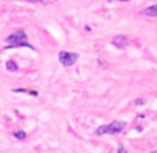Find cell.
Here are the masks:
<instances>
[{"label":"cell","instance_id":"1","mask_svg":"<svg viewBox=\"0 0 157 153\" xmlns=\"http://www.w3.org/2000/svg\"><path fill=\"white\" fill-rule=\"evenodd\" d=\"M6 43H8V46L6 48H15V47H26V48L35 50V47L32 44L28 43V36L25 33V30H18V32L11 33L10 36L4 39Z\"/></svg>","mask_w":157,"mask_h":153},{"label":"cell","instance_id":"2","mask_svg":"<svg viewBox=\"0 0 157 153\" xmlns=\"http://www.w3.org/2000/svg\"><path fill=\"white\" fill-rule=\"evenodd\" d=\"M127 123L121 120H113L109 124H103V126H99L97 130H95V134L97 135H103V134H119L125 128Z\"/></svg>","mask_w":157,"mask_h":153},{"label":"cell","instance_id":"3","mask_svg":"<svg viewBox=\"0 0 157 153\" xmlns=\"http://www.w3.org/2000/svg\"><path fill=\"white\" fill-rule=\"evenodd\" d=\"M58 59H59V62L62 63L65 68H69V66H72L75 62H77L78 59V54L77 52H69V51H61L59 54H58Z\"/></svg>","mask_w":157,"mask_h":153},{"label":"cell","instance_id":"4","mask_svg":"<svg viewBox=\"0 0 157 153\" xmlns=\"http://www.w3.org/2000/svg\"><path fill=\"white\" fill-rule=\"evenodd\" d=\"M112 44H113L114 47H117V48H123V47H125L128 44V37L125 35H117L114 36L113 39H112Z\"/></svg>","mask_w":157,"mask_h":153},{"label":"cell","instance_id":"5","mask_svg":"<svg viewBox=\"0 0 157 153\" xmlns=\"http://www.w3.org/2000/svg\"><path fill=\"white\" fill-rule=\"evenodd\" d=\"M142 14L146 17H157V4H153V6H150V7L145 8V10L142 11Z\"/></svg>","mask_w":157,"mask_h":153},{"label":"cell","instance_id":"6","mask_svg":"<svg viewBox=\"0 0 157 153\" xmlns=\"http://www.w3.org/2000/svg\"><path fill=\"white\" fill-rule=\"evenodd\" d=\"M13 93H24V94H28V95H33V97H37L39 93L35 90H26V88H14Z\"/></svg>","mask_w":157,"mask_h":153},{"label":"cell","instance_id":"7","mask_svg":"<svg viewBox=\"0 0 157 153\" xmlns=\"http://www.w3.org/2000/svg\"><path fill=\"white\" fill-rule=\"evenodd\" d=\"M6 69H7L8 72H17L18 71V65H17V62H14V61H7Z\"/></svg>","mask_w":157,"mask_h":153},{"label":"cell","instance_id":"8","mask_svg":"<svg viewBox=\"0 0 157 153\" xmlns=\"http://www.w3.org/2000/svg\"><path fill=\"white\" fill-rule=\"evenodd\" d=\"M13 135L17 138V140H21V141L26 138V132H25V131H14Z\"/></svg>","mask_w":157,"mask_h":153},{"label":"cell","instance_id":"9","mask_svg":"<svg viewBox=\"0 0 157 153\" xmlns=\"http://www.w3.org/2000/svg\"><path fill=\"white\" fill-rule=\"evenodd\" d=\"M117 153H127V151H125L124 145L123 143H119V148H117Z\"/></svg>","mask_w":157,"mask_h":153},{"label":"cell","instance_id":"10","mask_svg":"<svg viewBox=\"0 0 157 153\" xmlns=\"http://www.w3.org/2000/svg\"><path fill=\"white\" fill-rule=\"evenodd\" d=\"M145 102H146V101H145L144 98H138V99L135 101V104H136V105H144Z\"/></svg>","mask_w":157,"mask_h":153},{"label":"cell","instance_id":"11","mask_svg":"<svg viewBox=\"0 0 157 153\" xmlns=\"http://www.w3.org/2000/svg\"><path fill=\"white\" fill-rule=\"evenodd\" d=\"M32 3H41V2H48V0H29Z\"/></svg>","mask_w":157,"mask_h":153},{"label":"cell","instance_id":"12","mask_svg":"<svg viewBox=\"0 0 157 153\" xmlns=\"http://www.w3.org/2000/svg\"><path fill=\"white\" fill-rule=\"evenodd\" d=\"M119 2H128V0H119Z\"/></svg>","mask_w":157,"mask_h":153},{"label":"cell","instance_id":"13","mask_svg":"<svg viewBox=\"0 0 157 153\" xmlns=\"http://www.w3.org/2000/svg\"><path fill=\"white\" fill-rule=\"evenodd\" d=\"M152 153H157V151H155V152H152Z\"/></svg>","mask_w":157,"mask_h":153}]
</instances>
